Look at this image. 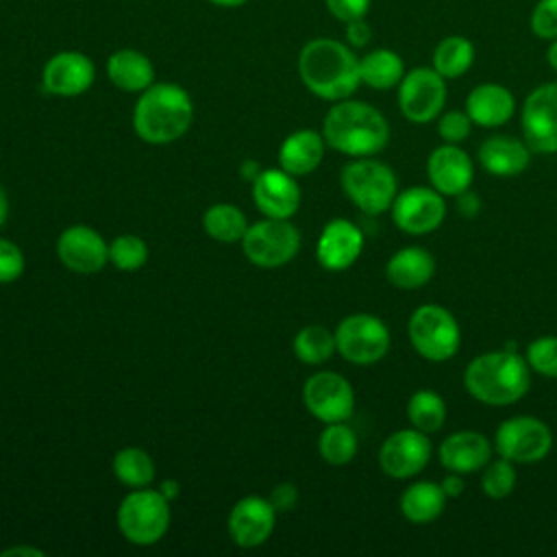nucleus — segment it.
Masks as SVG:
<instances>
[{
    "label": "nucleus",
    "instance_id": "nucleus-26",
    "mask_svg": "<svg viewBox=\"0 0 557 557\" xmlns=\"http://www.w3.org/2000/svg\"><path fill=\"white\" fill-rule=\"evenodd\" d=\"M435 274V257L420 246L396 250L385 265L387 281L398 289H418Z\"/></svg>",
    "mask_w": 557,
    "mask_h": 557
},
{
    "label": "nucleus",
    "instance_id": "nucleus-44",
    "mask_svg": "<svg viewBox=\"0 0 557 557\" xmlns=\"http://www.w3.org/2000/svg\"><path fill=\"white\" fill-rule=\"evenodd\" d=\"M370 39H372V28L368 26L366 17L346 22V44L350 48H363L370 44Z\"/></svg>",
    "mask_w": 557,
    "mask_h": 557
},
{
    "label": "nucleus",
    "instance_id": "nucleus-42",
    "mask_svg": "<svg viewBox=\"0 0 557 557\" xmlns=\"http://www.w3.org/2000/svg\"><path fill=\"white\" fill-rule=\"evenodd\" d=\"M329 13L339 22H352L366 17L370 11L372 0H324Z\"/></svg>",
    "mask_w": 557,
    "mask_h": 557
},
{
    "label": "nucleus",
    "instance_id": "nucleus-18",
    "mask_svg": "<svg viewBox=\"0 0 557 557\" xmlns=\"http://www.w3.org/2000/svg\"><path fill=\"white\" fill-rule=\"evenodd\" d=\"M276 522V509L270 498L244 496L239 498L226 520L231 540L242 548H255L270 540Z\"/></svg>",
    "mask_w": 557,
    "mask_h": 557
},
{
    "label": "nucleus",
    "instance_id": "nucleus-30",
    "mask_svg": "<svg viewBox=\"0 0 557 557\" xmlns=\"http://www.w3.org/2000/svg\"><path fill=\"white\" fill-rule=\"evenodd\" d=\"M474 63V44L463 35H448L437 41L431 65L437 74L448 78L463 76Z\"/></svg>",
    "mask_w": 557,
    "mask_h": 557
},
{
    "label": "nucleus",
    "instance_id": "nucleus-15",
    "mask_svg": "<svg viewBox=\"0 0 557 557\" xmlns=\"http://www.w3.org/2000/svg\"><path fill=\"white\" fill-rule=\"evenodd\" d=\"M431 440L418 429H400L385 437L379 448V466L392 479H411L420 474L431 459Z\"/></svg>",
    "mask_w": 557,
    "mask_h": 557
},
{
    "label": "nucleus",
    "instance_id": "nucleus-17",
    "mask_svg": "<svg viewBox=\"0 0 557 557\" xmlns=\"http://www.w3.org/2000/svg\"><path fill=\"white\" fill-rule=\"evenodd\" d=\"M57 257L76 274H94L109 263V244L91 226L72 224L57 239Z\"/></svg>",
    "mask_w": 557,
    "mask_h": 557
},
{
    "label": "nucleus",
    "instance_id": "nucleus-11",
    "mask_svg": "<svg viewBox=\"0 0 557 557\" xmlns=\"http://www.w3.org/2000/svg\"><path fill=\"white\" fill-rule=\"evenodd\" d=\"M494 448L513 463H535L553 448V433L546 422L533 416H513L498 424Z\"/></svg>",
    "mask_w": 557,
    "mask_h": 557
},
{
    "label": "nucleus",
    "instance_id": "nucleus-14",
    "mask_svg": "<svg viewBox=\"0 0 557 557\" xmlns=\"http://www.w3.org/2000/svg\"><path fill=\"white\" fill-rule=\"evenodd\" d=\"M394 224L407 235H426L440 228L446 218V202L444 196L424 185L407 187L396 194L392 207Z\"/></svg>",
    "mask_w": 557,
    "mask_h": 557
},
{
    "label": "nucleus",
    "instance_id": "nucleus-27",
    "mask_svg": "<svg viewBox=\"0 0 557 557\" xmlns=\"http://www.w3.org/2000/svg\"><path fill=\"white\" fill-rule=\"evenodd\" d=\"M107 76L117 89L141 94L154 83V65L144 52L120 48L107 59Z\"/></svg>",
    "mask_w": 557,
    "mask_h": 557
},
{
    "label": "nucleus",
    "instance_id": "nucleus-13",
    "mask_svg": "<svg viewBox=\"0 0 557 557\" xmlns=\"http://www.w3.org/2000/svg\"><path fill=\"white\" fill-rule=\"evenodd\" d=\"M302 403L324 424L346 422L355 411V392L342 374L322 370L305 381Z\"/></svg>",
    "mask_w": 557,
    "mask_h": 557
},
{
    "label": "nucleus",
    "instance_id": "nucleus-6",
    "mask_svg": "<svg viewBox=\"0 0 557 557\" xmlns=\"http://www.w3.org/2000/svg\"><path fill=\"white\" fill-rule=\"evenodd\" d=\"M170 527V500L159 490L137 487L117 507L120 533L137 546L157 544Z\"/></svg>",
    "mask_w": 557,
    "mask_h": 557
},
{
    "label": "nucleus",
    "instance_id": "nucleus-40",
    "mask_svg": "<svg viewBox=\"0 0 557 557\" xmlns=\"http://www.w3.org/2000/svg\"><path fill=\"white\" fill-rule=\"evenodd\" d=\"M470 131H472V120L466 113V109L446 111L437 120V133L444 144H461L470 135Z\"/></svg>",
    "mask_w": 557,
    "mask_h": 557
},
{
    "label": "nucleus",
    "instance_id": "nucleus-28",
    "mask_svg": "<svg viewBox=\"0 0 557 557\" xmlns=\"http://www.w3.org/2000/svg\"><path fill=\"white\" fill-rule=\"evenodd\" d=\"M400 513L411 524H429L440 518L446 507V494L440 483L416 481L407 485L398 500Z\"/></svg>",
    "mask_w": 557,
    "mask_h": 557
},
{
    "label": "nucleus",
    "instance_id": "nucleus-34",
    "mask_svg": "<svg viewBox=\"0 0 557 557\" xmlns=\"http://www.w3.org/2000/svg\"><path fill=\"white\" fill-rule=\"evenodd\" d=\"M357 435L346 422H331L318 437V453L329 466H346L357 455Z\"/></svg>",
    "mask_w": 557,
    "mask_h": 557
},
{
    "label": "nucleus",
    "instance_id": "nucleus-50",
    "mask_svg": "<svg viewBox=\"0 0 557 557\" xmlns=\"http://www.w3.org/2000/svg\"><path fill=\"white\" fill-rule=\"evenodd\" d=\"M546 61H548V65L557 72V37L550 39V44H548V48H546Z\"/></svg>",
    "mask_w": 557,
    "mask_h": 557
},
{
    "label": "nucleus",
    "instance_id": "nucleus-52",
    "mask_svg": "<svg viewBox=\"0 0 557 557\" xmlns=\"http://www.w3.org/2000/svg\"><path fill=\"white\" fill-rule=\"evenodd\" d=\"M209 2L215 7H222V9H237V7L246 4L248 0H209Z\"/></svg>",
    "mask_w": 557,
    "mask_h": 557
},
{
    "label": "nucleus",
    "instance_id": "nucleus-35",
    "mask_svg": "<svg viewBox=\"0 0 557 557\" xmlns=\"http://www.w3.org/2000/svg\"><path fill=\"white\" fill-rule=\"evenodd\" d=\"M335 350V333H331L322 324L302 326L294 337V355L298 357V361L309 366H320L329 361Z\"/></svg>",
    "mask_w": 557,
    "mask_h": 557
},
{
    "label": "nucleus",
    "instance_id": "nucleus-21",
    "mask_svg": "<svg viewBox=\"0 0 557 557\" xmlns=\"http://www.w3.org/2000/svg\"><path fill=\"white\" fill-rule=\"evenodd\" d=\"M426 176L433 189L442 196H457L470 189L474 165L470 154L459 144H442L431 150L426 161Z\"/></svg>",
    "mask_w": 557,
    "mask_h": 557
},
{
    "label": "nucleus",
    "instance_id": "nucleus-2",
    "mask_svg": "<svg viewBox=\"0 0 557 557\" xmlns=\"http://www.w3.org/2000/svg\"><path fill=\"white\" fill-rule=\"evenodd\" d=\"M322 137L326 146L348 157H372L389 141L387 117L363 100H337L324 115Z\"/></svg>",
    "mask_w": 557,
    "mask_h": 557
},
{
    "label": "nucleus",
    "instance_id": "nucleus-51",
    "mask_svg": "<svg viewBox=\"0 0 557 557\" xmlns=\"http://www.w3.org/2000/svg\"><path fill=\"white\" fill-rule=\"evenodd\" d=\"M7 215H9V198H7L4 187L0 185V228L7 222Z\"/></svg>",
    "mask_w": 557,
    "mask_h": 557
},
{
    "label": "nucleus",
    "instance_id": "nucleus-29",
    "mask_svg": "<svg viewBox=\"0 0 557 557\" xmlns=\"http://www.w3.org/2000/svg\"><path fill=\"white\" fill-rule=\"evenodd\" d=\"M361 83L370 89L385 91L398 87L405 76V61L398 52L389 48H374L359 59Z\"/></svg>",
    "mask_w": 557,
    "mask_h": 557
},
{
    "label": "nucleus",
    "instance_id": "nucleus-10",
    "mask_svg": "<svg viewBox=\"0 0 557 557\" xmlns=\"http://www.w3.org/2000/svg\"><path fill=\"white\" fill-rule=\"evenodd\" d=\"M446 104V78L435 67H413L398 83V109L411 124L433 122Z\"/></svg>",
    "mask_w": 557,
    "mask_h": 557
},
{
    "label": "nucleus",
    "instance_id": "nucleus-33",
    "mask_svg": "<svg viewBox=\"0 0 557 557\" xmlns=\"http://www.w3.org/2000/svg\"><path fill=\"white\" fill-rule=\"evenodd\" d=\"M407 418L413 429L431 435L446 422V403L433 389H418L409 396Z\"/></svg>",
    "mask_w": 557,
    "mask_h": 557
},
{
    "label": "nucleus",
    "instance_id": "nucleus-39",
    "mask_svg": "<svg viewBox=\"0 0 557 557\" xmlns=\"http://www.w3.org/2000/svg\"><path fill=\"white\" fill-rule=\"evenodd\" d=\"M529 28L540 39H555L557 37V0H537L531 15Z\"/></svg>",
    "mask_w": 557,
    "mask_h": 557
},
{
    "label": "nucleus",
    "instance_id": "nucleus-48",
    "mask_svg": "<svg viewBox=\"0 0 557 557\" xmlns=\"http://www.w3.org/2000/svg\"><path fill=\"white\" fill-rule=\"evenodd\" d=\"M263 168L257 163V161H252V159H244L242 161V168H239V174L246 178V181H255L257 176H259V172H261Z\"/></svg>",
    "mask_w": 557,
    "mask_h": 557
},
{
    "label": "nucleus",
    "instance_id": "nucleus-46",
    "mask_svg": "<svg viewBox=\"0 0 557 557\" xmlns=\"http://www.w3.org/2000/svg\"><path fill=\"white\" fill-rule=\"evenodd\" d=\"M440 485H442L446 498H457V496L463 492V487H466L463 474H459V472H448V474L440 481Z\"/></svg>",
    "mask_w": 557,
    "mask_h": 557
},
{
    "label": "nucleus",
    "instance_id": "nucleus-24",
    "mask_svg": "<svg viewBox=\"0 0 557 557\" xmlns=\"http://www.w3.org/2000/svg\"><path fill=\"white\" fill-rule=\"evenodd\" d=\"M324 146L322 133L313 128L294 131L278 146V165L292 176H307L322 163Z\"/></svg>",
    "mask_w": 557,
    "mask_h": 557
},
{
    "label": "nucleus",
    "instance_id": "nucleus-9",
    "mask_svg": "<svg viewBox=\"0 0 557 557\" xmlns=\"http://www.w3.org/2000/svg\"><path fill=\"white\" fill-rule=\"evenodd\" d=\"M300 248V233L289 220L263 218L248 226L242 250L252 265L281 268L289 263Z\"/></svg>",
    "mask_w": 557,
    "mask_h": 557
},
{
    "label": "nucleus",
    "instance_id": "nucleus-20",
    "mask_svg": "<svg viewBox=\"0 0 557 557\" xmlns=\"http://www.w3.org/2000/svg\"><path fill=\"white\" fill-rule=\"evenodd\" d=\"M361 250L363 233L357 224H352L346 218H335L326 222L315 244L318 263L329 272L348 270L359 259Z\"/></svg>",
    "mask_w": 557,
    "mask_h": 557
},
{
    "label": "nucleus",
    "instance_id": "nucleus-31",
    "mask_svg": "<svg viewBox=\"0 0 557 557\" xmlns=\"http://www.w3.org/2000/svg\"><path fill=\"white\" fill-rule=\"evenodd\" d=\"M202 226L211 239L222 244H235L244 239L250 224L239 207L231 202H215L205 211Z\"/></svg>",
    "mask_w": 557,
    "mask_h": 557
},
{
    "label": "nucleus",
    "instance_id": "nucleus-22",
    "mask_svg": "<svg viewBox=\"0 0 557 557\" xmlns=\"http://www.w3.org/2000/svg\"><path fill=\"white\" fill-rule=\"evenodd\" d=\"M437 455L440 463L448 472L470 474L487 466L492 457V444L479 431H455L442 440Z\"/></svg>",
    "mask_w": 557,
    "mask_h": 557
},
{
    "label": "nucleus",
    "instance_id": "nucleus-4",
    "mask_svg": "<svg viewBox=\"0 0 557 557\" xmlns=\"http://www.w3.org/2000/svg\"><path fill=\"white\" fill-rule=\"evenodd\" d=\"M194 120V104L176 83H152L144 89L133 109L137 137L152 146H165L183 137Z\"/></svg>",
    "mask_w": 557,
    "mask_h": 557
},
{
    "label": "nucleus",
    "instance_id": "nucleus-41",
    "mask_svg": "<svg viewBox=\"0 0 557 557\" xmlns=\"http://www.w3.org/2000/svg\"><path fill=\"white\" fill-rule=\"evenodd\" d=\"M26 268L24 252L11 239L0 237V283H13L22 276Z\"/></svg>",
    "mask_w": 557,
    "mask_h": 557
},
{
    "label": "nucleus",
    "instance_id": "nucleus-43",
    "mask_svg": "<svg viewBox=\"0 0 557 557\" xmlns=\"http://www.w3.org/2000/svg\"><path fill=\"white\" fill-rule=\"evenodd\" d=\"M268 498H270L272 507L276 509V513L278 511H289L298 503V487L294 483H278V485L272 487Z\"/></svg>",
    "mask_w": 557,
    "mask_h": 557
},
{
    "label": "nucleus",
    "instance_id": "nucleus-23",
    "mask_svg": "<svg viewBox=\"0 0 557 557\" xmlns=\"http://www.w3.org/2000/svg\"><path fill=\"white\" fill-rule=\"evenodd\" d=\"M466 113L481 128H498L516 113V98L500 83H481L466 96Z\"/></svg>",
    "mask_w": 557,
    "mask_h": 557
},
{
    "label": "nucleus",
    "instance_id": "nucleus-37",
    "mask_svg": "<svg viewBox=\"0 0 557 557\" xmlns=\"http://www.w3.org/2000/svg\"><path fill=\"white\" fill-rule=\"evenodd\" d=\"M516 481H518V474H516L513 461H509L505 457H500L496 461H487V466L483 468V474H481L483 494L494 500L509 496L516 487Z\"/></svg>",
    "mask_w": 557,
    "mask_h": 557
},
{
    "label": "nucleus",
    "instance_id": "nucleus-25",
    "mask_svg": "<svg viewBox=\"0 0 557 557\" xmlns=\"http://www.w3.org/2000/svg\"><path fill=\"white\" fill-rule=\"evenodd\" d=\"M479 163L492 176H516L527 170L531 161V148L511 135L487 137L479 146Z\"/></svg>",
    "mask_w": 557,
    "mask_h": 557
},
{
    "label": "nucleus",
    "instance_id": "nucleus-19",
    "mask_svg": "<svg viewBox=\"0 0 557 557\" xmlns=\"http://www.w3.org/2000/svg\"><path fill=\"white\" fill-rule=\"evenodd\" d=\"M252 200L265 218L289 220L300 207V187L296 176L283 168L261 170L252 181Z\"/></svg>",
    "mask_w": 557,
    "mask_h": 557
},
{
    "label": "nucleus",
    "instance_id": "nucleus-3",
    "mask_svg": "<svg viewBox=\"0 0 557 557\" xmlns=\"http://www.w3.org/2000/svg\"><path fill=\"white\" fill-rule=\"evenodd\" d=\"M531 385V368L516 350H492L476 355L463 372L468 394L490 407L518 403Z\"/></svg>",
    "mask_w": 557,
    "mask_h": 557
},
{
    "label": "nucleus",
    "instance_id": "nucleus-5",
    "mask_svg": "<svg viewBox=\"0 0 557 557\" xmlns=\"http://www.w3.org/2000/svg\"><path fill=\"white\" fill-rule=\"evenodd\" d=\"M339 183L348 200L368 215L387 211L398 194L396 174L383 161L357 157L342 168Z\"/></svg>",
    "mask_w": 557,
    "mask_h": 557
},
{
    "label": "nucleus",
    "instance_id": "nucleus-45",
    "mask_svg": "<svg viewBox=\"0 0 557 557\" xmlns=\"http://www.w3.org/2000/svg\"><path fill=\"white\" fill-rule=\"evenodd\" d=\"M455 198H457V211H459L463 218H474V215L479 213V209H481V198H479L474 191L466 189V191L457 194Z\"/></svg>",
    "mask_w": 557,
    "mask_h": 557
},
{
    "label": "nucleus",
    "instance_id": "nucleus-12",
    "mask_svg": "<svg viewBox=\"0 0 557 557\" xmlns=\"http://www.w3.org/2000/svg\"><path fill=\"white\" fill-rule=\"evenodd\" d=\"M520 126L531 152H557V81L542 83L529 91L522 104Z\"/></svg>",
    "mask_w": 557,
    "mask_h": 557
},
{
    "label": "nucleus",
    "instance_id": "nucleus-36",
    "mask_svg": "<svg viewBox=\"0 0 557 557\" xmlns=\"http://www.w3.org/2000/svg\"><path fill=\"white\" fill-rule=\"evenodd\" d=\"M148 261V244L133 233L117 235L109 244V263H113L122 272H135L144 268Z\"/></svg>",
    "mask_w": 557,
    "mask_h": 557
},
{
    "label": "nucleus",
    "instance_id": "nucleus-8",
    "mask_svg": "<svg viewBox=\"0 0 557 557\" xmlns=\"http://www.w3.org/2000/svg\"><path fill=\"white\" fill-rule=\"evenodd\" d=\"M392 337L385 322L372 313H350L335 329L337 352L355 366H372L389 350Z\"/></svg>",
    "mask_w": 557,
    "mask_h": 557
},
{
    "label": "nucleus",
    "instance_id": "nucleus-38",
    "mask_svg": "<svg viewBox=\"0 0 557 557\" xmlns=\"http://www.w3.org/2000/svg\"><path fill=\"white\" fill-rule=\"evenodd\" d=\"M529 368L542 376L557 379V335H544L527 346Z\"/></svg>",
    "mask_w": 557,
    "mask_h": 557
},
{
    "label": "nucleus",
    "instance_id": "nucleus-1",
    "mask_svg": "<svg viewBox=\"0 0 557 557\" xmlns=\"http://www.w3.org/2000/svg\"><path fill=\"white\" fill-rule=\"evenodd\" d=\"M298 76L313 96L337 102L361 85L359 57L339 39L315 37L298 52Z\"/></svg>",
    "mask_w": 557,
    "mask_h": 557
},
{
    "label": "nucleus",
    "instance_id": "nucleus-16",
    "mask_svg": "<svg viewBox=\"0 0 557 557\" xmlns=\"http://www.w3.org/2000/svg\"><path fill=\"white\" fill-rule=\"evenodd\" d=\"M96 78L94 61L78 50H63L52 54L41 70L44 91L61 98L85 94Z\"/></svg>",
    "mask_w": 557,
    "mask_h": 557
},
{
    "label": "nucleus",
    "instance_id": "nucleus-32",
    "mask_svg": "<svg viewBox=\"0 0 557 557\" xmlns=\"http://www.w3.org/2000/svg\"><path fill=\"white\" fill-rule=\"evenodd\" d=\"M113 474L126 487H146L154 479V461L152 457L139 446L120 448L113 457Z\"/></svg>",
    "mask_w": 557,
    "mask_h": 557
},
{
    "label": "nucleus",
    "instance_id": "nucleus-7",
    "mask_svg": "<svg viewBox=\"0 0 557 557\" xmlns=\"http://www.w3.org/2000/svg\"><path fill=\"white\" fill-rule=\"evenodd\" d=\"M407 333L413 350L426 361H448L457 355L461 344V329L457 318L442 305H420L409 322Z\"/></svg>",
    "mask_w": 557,
    "mask_h": 557
},
{
    "label": "nucleus",
    "instance_id": "nucleus-49",
    "mask_svg": "<svg viewBox=\"0 0 557 557\" xmlns=\"http://www.w3.org/2000/svg\"><path fill=\"white\" fill-rule=\"evenodd\" d=\"M0 555H2V557H15V555H35V557H41L44 550L33 548V546H11V548H4Z\"/></svg>",
    "mask_w": 557,
    "mask_h": 557
},
{
    "label": "nucleus",
    "instance_id": "nucleus-47",
    "mask_svg": "<svg viewBox=\"0 0 557 557\" xmlns=\"http://www.w3.org/2000/svg\"><path fill=\"white\" fill-rule=\"evenodd\" d=\"M159 492L168 498V500H176L181 496V483L176 479H163L159 485Z\"/></svg>",
    "mask_w": 557,
    "mask_h": 557
}]
</instances>
